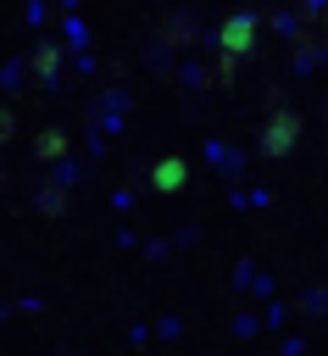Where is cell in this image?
I'll return each mask as SVG.
<instances>
[{
    "label": "cell",
    "instance_id": "1",
    "mask_svg": "<svg viewBox=\"0 0 328 356\" xmlns=\"http://www.w3.org/2000/svg\"><path fill=\"white\" fill-rule=\"evenodd\" d=\"M295 145H300V111H284V106H278V111L261 122V139H256V150H261L267 161H284Z\"/></svg>",
    "mask_w": 328,
    "mask_h": 356
},
{
    "label": "cell",
    "instance_id": "2",
    "mask_svg": "<svg viewBox=\"0 0 328 356\" xmlns=\"http://www.w3.org/2000/svg\"><path fill=\"white\" fill-rule=\"evenodd\" d=\"M211 39H217V50H228V56H250L256 39H261V28H256L250 11H233L222 28H211Z\"/></svg>",
    "mask_w": 328,
    "mask_h": 356
},
{
    "label": "cell",
    "instance_id": "3",
    "mask_svg": "<svg viewBox=\"0 0 328 356\" xmlns=\"http://www.w3.org/2000/svg\"><path fill=\"white\" fill-rule=\"evenodd\" d=\"M183 184H189V161H183V156H161V161L150 167V189L172 195V189H183Z\"/></svg>",
    "mask_w": 328,
    "mask_h": 356
},
{
    "label": "cell",
    "instance_id": "4",
    "mask_svg": "<svg viewBox=\"0 0 328 356\" xmlns=\"http://www.w3.org/2000/svg\"><path fill=\"white\" fill-rule=\"evenodd\" d=\"M67 150H72V139L61 128H39L33 134V161H67Z\"/></svg>",
    "mask_w": 328,
    "mask_h": 356
},
{
    "label": "cell",
    "instance_id": "5",
    "mask_svg": "<svg viewBox=\"0 0 328 356\" xmlns=\"http://www.w3.org/2000/svg\"><path fill=\"white\" fill-rule=\"evenodd\" d=\"M33 206H39V217H61L67 211V184H39V195H33Z\"/></svg>",
    "mask_w": 328,
    "mask_h": 356
},
{
    "label": "cell",
    "instance_id": "6",
    "mask_svg": "<svg viewBox=\"0 0 328 356\" xmlns=\"http://www.w3.org/2000/svg\"><path fill=\"white\" fill-rule=\"evenodd\" d=\"M28 67H33V78H39V83H50V78H56V67H61V50H56V44H39V50L28 56Z\"/></svg>",
    "mask_w": 328,
    "mask_h": 356
},
{
    "label": "cell",
    "instance_id": "7",
    "mask_svg": "<svg viewBox=\"0 0 328 356\" xmlns=\"http://www.w3.org/2000/svg\"><path fill=\"white\" fill-rule=\"evenodd\" d=\"M161 39H167V44H189V39H195L189 17H167V22H161Z\"/></svg>",
    "mask_w": 328,
    "mask_h": 356
},
{
    "label": "cell",
    "instance_id": "8",
    "mask_svg": "<svg viewBox=\"0 0 328 356\" xmlns=\"http://www.w3.org/2000/svg\"><path fill=\"white\" fill-rule=\"evenodd\" d=\"M233 72H239V56H228V50H222V61H217V83L228 89V83H233Z\"/></svg>",
    "mask_w": 328,
    "mask_h": 356
},
{
    "label": "cell",
    "instance_id": "9",
    "mask_svg": "<svg viewBox=\"0 0 328 356\" xmlns=\"http://www.w3.org/2000/svg\"><path fill=\"white\" fill-rule=\"evenodd\" d=\"M322 39H328V28H322Z\"/></svg>",
    "mask_w": 328,
    "mask_h": 356
}]
</instances>
